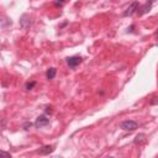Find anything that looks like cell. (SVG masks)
<instances>
[{
    "label": "cell",
    "mask_w": 158,
    "mask_h": 158,
    "mask_svg": "<svg viewBox=\"0 0 158 158\" xmlns=\"http://www.w3.org/2000/svg\"><path fill=\"white\" fill-rule=\"evenodd\" d=\"M53 151H54V146L53 144H47V146H43L41 149H38L37 153H40V154H49Z\"/></svg>",
    "instance_id": "8992f818"
},
{
    "label": "cell",
    "mask_w": 158,
    "mask_h": 158,
    "mask_svg": "<svg viewBox=\"0 0 158 158\" xmlns=\"http://www.w3.org/2000/svg\"><path fill=\"white\" fill-rule=\"evenodd\" d=\"M49 125V118L46 116V115H41L36 118L35 121V126L37 128H41V127H44V126H48Z\"/></svg>",
    "instance_id": "7a4b0ae2"
},
{
    "label": "cell",
    "mask_w": 158,
    "mask_h": 158,
    "mask_svg": "<svg viewBox=\"0 0 158 158\" xmlns=\"http://www.w3.org/2000/svg\"><path fill=\"white\" fill-rule=\"evenodd\" d=\"M80 63H81V57L80 56H72V57H68L67 58V64L70 68H75Z\"/></svg>",
    "instance_id": "5b68a950"
},
{
    "label": "cell",
    "mask_w": 158,
    "mask_h": 158,
    "mask_svg": "<svg viewBox=\"0 0 158 158\" xmlns=\"http://www.w3.org/2000/svg\"><path fill=\"white\" fill-rule=\"evenodd\" d=\"M31 126H32L31 122H30V123H26V125H25V130H28V127H31Z\"/></svg>",
    "instance_id": "7c38bea8"
},
{
    "label": "cell",
    "mask_w": 158,
    "mask_h": 158,
    "mask_svg": "<svg viewBox=\"0 0 158 158\" xmlns=\"http://www.w3.org/2000/svg\"><path fill=\"white\" fill-rule=\"evenodd\" d=\"M1 154H2V156H6V157H11L9 153H6V152H4V151H1Z\"/></svg>",
    "instance_id": "4fadbf2b"
},
{
    "label": "cell",
    "mask_w": 158,
    "mask_h": 158,
    "mask_svg": "<svg viewBox=\"0 0 158 158\" xmlns=\"http://www.w3.org/2000/svg\"><path fill=\"white\" fill-rule=\"evenodd\" d=\"M46 112H52V110H51V107H47V110H46Z\"/></svg>",
    "instance_id": "5bb4252c"
},
{
    "label": "cell",
    "mask_w": 158,
    "mask_h": 158,
    "mask_svg": "<svg viewBox=\"0 0 158 158\" xmlns=\"http://www.w3.org/2000/svg\"><path fill=\"white\" fill-rule=\"evenodd\" d=\"M56 73H57V70H56V68H49L47 72H46V77H47V79H53L54 77H56Z\"/></svg>",
    "instance_id": "9c48e42d"
},
{
    "label": "cell",
    "mask_w": 158,
    "mask_h": 158,
    "mask_svg": "<svg viewBox=\"0 0 158 158\" xmlns=\"http://www.w3.org/2000/svg\"><path fill=\"white\" fill-rule=\"evenodd\" d=\"M35 85H36V81H35V80H32V81H28V83H26L25 88H26V90H32V89L35 88Z\"/></svg>",
    "instance_id": "30bf717a"
},
{
    "label": "cell",
    "mask_w": 158,
    "mask_h": 158,
    "mask_svg": "<svg viewBox=\"0 0 158 158\" xmlns=\"http://www.w3.org/2000/svg\"><path fill=\"white\" fill-rule=\"evenodd\" d=\"M153 1L154 0H148V1H146V4H143L141 7H138V15L139 16H142V15H144V14H147V12H149L151 11V9H152V5H153Z\"/></svg>",
    "instance_id": "277c9868"
},
{
    "label": "cell",
    "mask_w": 158,
    "mask_h": 158,
    "mask_svg": "<svg viewBox=\"0 0 158 158\" xmlns=\"http://www.w3.org/2000/svg\"><path fill=\"white\" fill-rule=\"evenodd\" d=\"M138 7H139L138 1H133V2H131V5L125 10L123 16H131V15H133L135 12H137V11H138Z\"/></svg>",
    "instance_id": "3957f363"
},
{
    "label": "cell",
    "mask_w": 158,
    "mask_h": 158,
    "mask_svg": "<svg viewBox=\"0 0 158 158\" xmlns=\"http://www.w3.org/2000/svg\"><path fill=\"white\" fill-rule=\"evenodd\" d=\"M120 128L123 131H135L136 128H138V122H136L135 120H125L120 123Z\"/></svg>",
    "instance_id": "6da1fadb"
},
{
    "label": "cell",
    "mask_w": 158,
    "mask_h": 158,
    "mask_svg": "<svg viewBox=\"0 0 158 158\" xmlns=\"http://www.w3.org/2000/svg\"><path fill=\"white\" fill-rule=\"evenodd\" d=\"M157 36H158V31H157Z\"/></svg>",
    "instance_id": "9a60e30c"
},
{
    "label": "cell",
    "mask_w": 158,
    "mask_h": 158,
    "mask_svg": "<svg viewBox=\"0 0 158 158\" xmlns=\"http://www.w3.org/2000/svg\"><path fill=\"white\" fill-rule=\"evenodd\" d=\"M64 4V0H54V5L56 6H62Z\"/></svg>",
    "instance_id": "8fae6325"
},
{
    "label": "cell",
    "mask_w": 158,
    "mask_h": 158,
    "mask_svg": "<svg viewBox=\"0 0 158 158\" xmlns=\"http://www.w3.org/2000/svg\"><path fill=\"white\" fill-rule=\"evenodd\" d=\"M146 141V135L144 133H138L137 136H136V138H135V144H141V143H143Z\"/></svg>",
    "instance_id": "ba28073f"
},
{
    "label": "cell",
    "mask_w": 158,
    "mask_h": 158,
    "mask_svg": "<svg viewBox=\"0 0 158 158\" xmlns=\"http://www.w3.org/2000/svg\"><path fill=\"white\" fill-rule=\"evenodd\" d=\"M20 23H21V26H22L23 28H27V27H30V25H31V21H30V16H28V15H23V16L21 17V20H20Z\"/></svg>",
    "instance_id": "52a82bcc"
}]
</instances>
